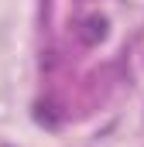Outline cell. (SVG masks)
I'll list each match as a JSON object with an SVG mask.
<instances>
[{"label": "cell", "mask_w": 144, "mask_h": 147, "mask_svg": "<svg viewBox=\"0 0 144 147\" xmlns=\"http://www.w3.org/2000/svg\"><path fill=\"white\" fill-rule=\"evenodd\" d=\"M103 34H107V21H103V17H86V21H82V31H79L82 45H96Z\"/></svg>", "instance_id": "cell-1"}]
</instances>
